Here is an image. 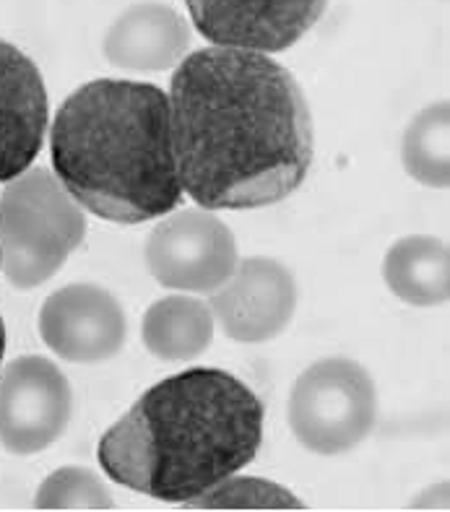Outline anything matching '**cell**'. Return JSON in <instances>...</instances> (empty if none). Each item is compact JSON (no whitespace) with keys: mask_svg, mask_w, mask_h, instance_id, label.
Listing matches in <instances>:
<instances>
[{"mask_svg":"<svg viewBox=\"0 0 450 512\" xmlns=\"http://www.w3.org/2000/svg\"><path fill=\"white\" fill-rule=\"evenodd\" d=\"M177 177L198 206L281 203L313 167L315 130L297 78L263 52L203 47L170 86Z\"/></svg>","mask_w":450,"mask_h":512,"instance_id":"1","label":"cell"},{"mask_svg":"<svg viewBox=\"0 0 450 512\" xmlns=\"http://www.w3.org/2000/svg\"><path fill=\"white\" fill-rule=\"evenodd\" d=\"M261 442V398L229 372L198 367L146 390L102 435L97 458L115 484L185 505L250 466Z\"/></svg>","mask_w":450,"mask_h":512,"instance_id":"2","label":"cell"},{"mask_svg":"<svg viewBox=\"0 0 450 512\" xmlns=\"http://www.w3.org/2000/svg\"><path fill=\"white\" fill-rule=\"evenodd\" d=\"M55 177L94 216L144 224L183 198L170 97L159 86L97 78L63 102L50 130Z\"/></svg>","mask_w":450,"mask_h":512,"instance_id":"3","label":"cell"},{"mask_svg":"<svg viewBox=\"0 0 450 512\" xmlns=\"http://www.w3.org/2000/svg\"><path fill=\"white\" fill-rule=\"evenodd\" d=\"M84 237V208L47 169L14 177L0 195V271L21 292L53 279Z\"/></svg>","mask_w":450,"mask_h":512,"instance_id":"4","label":"cell"},{"mask_svg":"<svg viewBox=\"0 0 450 512\" xmlns=\"http://www.w3.org/2000/svg\"><path fill=\"white\" fill-rule=\"evenodd\" d=\"M287 419L305 450L344 455L365 442L378 422V390L370 372L354 359H320L297 377Z\"/></svg>","mask_w":450,"mask_h":512,"instance_id":"5","label":"cell"},{"mask_svg":"<svg viewBox=\"0 0 450 512\" xmlns=\"http://www.w3.org/2000/svg\"><path fill=\"white\" fill-rule=\"evenodd\" d=\"M144 258L151 276L167 289L209 294L235 271L237 240L216 214L188 208L151 229Z\"/></svg>","mask_w":450,"mask_h":512,"instance_id":"6","label":"cell"},{"mask_svg":"<svg viewBox=\"0 0 450 512\" xmlns=\"http://www.w3.org/2000/svg\"><path fill=\"white\" fill-rule=\"evenodd\" d=\"M73 414L68 377L45 357H19L0 375V442L8 453H42L63 437Z\"/></svg>","mask_w":450,"mask_h":512,"instance_id":"7","label":"cell"},{"mask_svg":"<svg viewBox=\"0 0 450 512\" xmlns=\"http://www.w3.org/2000/svg\"><path fill=\"white\" fill-rule=\"evenodd\" d=\"M209 42L253 52H284L320 21L328 0H185Z\"/></svg>","mask_w":450,"mask_h":512,"instance_id":"8","label":"cell"},{"mask_svg":"<svg viewBox=\"0 0 450 512\" xmlns=\"http://www.w3.org/2000/svg\"><path fill=\"white\" fill-rule=\"evenodd\" d=\"M222 331L240 344H263L279 336L297 310V281L274 258L237 260L235 271L209 302Z\"/></svg>","mask_w":450,"mask_h":512,"instance_id":"9","label":"cell"},{"mask_svg":"<svg viewBox=\"0 0 450 512\" xmlns=\"http://www.w3.org/2000/svg\"><path fill=\"white\" fill-rule=\"evenodd\" d=\"M37 325L47 349L73 364L112 359L128 333L120 302L97 284H71L50 294Z\"/></svg>","mask_w":450,"mask_h":512,"instance_id":"10","label":"cell"},{"mask_svg":"<svg viewBox=\"0 0 450 512\" xmlns=\"http://www.w3.org/2000/svg\"><path fill=\"white\" fill-rule=\"evenodd\" d=\"M45 78L29 55L0 39V182L24 175L47 133Z\"/></svg>","mask_w":450,"mask_h":512,"instance_id":"11","label":"cell"},{"mask_svg":"<svg viewBox=\"0 0 450 512\" xmlns=\"http://www.w3.org/2000/svg\"><path fill=\"white\" fill-rule=\"evenodd\" d=\"M102 50L105 58L123 71H170L188 55L190 24L172 6L138 3L107 29Z\"/></svg>","mask_w":450,"mask_h":512,"instance_id":"12","label":"cell"},{"mask_svg":"<svg viewBox=\"0 0 450 512\" xmlns=\"http://www.w3.org/2000/svg\"><path fill=\"white\" fill-rule=\"evenodd\" d=\"M383 279L406 305H445L450 297L448 245L432 234H409L385 253Z\"/></svg>","mask_w":450,"mask_h":512,"instance_id":"13","label":"cell"},{"mask_svg":"<svg viewBox=\"0 0 450 512\" xmlns=\"http://www.w3.org/2000/svg\"><path fill=\"white\" fill-rule=\"evenodd\" d=\"M141 338L162 362H190L214 341V312L203 299L170 294L146 310Z\"/></svg>","mask_w":450,"mask_h":512,"instance_id":"14","label":"cell"},{"mask_svg":"<svg viewBox=\"0 0 450 512\" xmlns=\"http://www.w3.org/2000/svg\"><path fill=\"white\" fill-rule=\"evenodd\" d=\"M406 175L424 188L445 190L450 182V107L435 102L409 123L401 146Z\"/></svg>","mask_w":450,"mask_h":512,"instance_id":"15","label":"cell"},{"mask_svg":"<svg viewBox=\"0 0 450 512\" xmlns=\"http://www.w3.org/2000/svg\"><path fill=\"white\" fill-rule=\"evenodd\" d=\"M190 510H302L305 502L287 487L258 476H227L185 502Z\"/></svg>","mask_w":450,"mask_h":512,"instance_id":"16","label":"cell"},{"mask_svg":"<svg viewBox=\"0 0 450 512\" xmlns=\"http://www.w3.org/2000/svg\"><path fill=\"white\" fill-rule=\"evenodd\" d=\"M37 510H112L115 497L92 468L66 466L47 476L34 494Z\"/></svg>","mask_w":450,"mask_h":512,"instance_id":"17","label":"cell"},{"mask_svg":"<svg viewBox=\"0 0 450 512\" xmlns=\"http://www.w3.org/2000/svg\"><path fill=\"white\" fill-rule=\"evenodd\" d=\"M3 354H6V323L0 315V362H3Z\"/></svg>","mask_w":450,"mask_h":512,"instance_id":"18","label":"cell"}]
</instances>
